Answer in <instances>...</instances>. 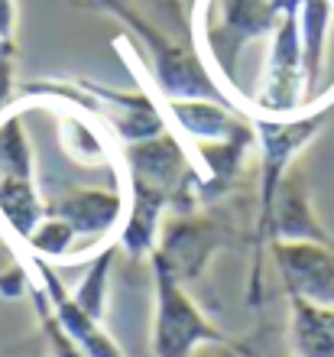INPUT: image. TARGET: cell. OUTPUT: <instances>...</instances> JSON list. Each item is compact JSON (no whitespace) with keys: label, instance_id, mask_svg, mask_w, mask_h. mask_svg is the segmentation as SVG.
I'll use <instances>...</instances> for the list:
<instances>
[{"label":"cell","instance_id":"obj_21","mask_svg":"<svg viewBox=\"0 0 334 357\" xmlns=\"http://www.w3.org/2000/svg\"><path fill=\"white\" fill-rule=\"evenodd\" d=\"M0 39L17 43V0H0Z\"/></svg>","mask_w":334,"mask_h":357},{"label":"cell","instance_id":"obj_13","mask_svg":"<svg viewBox=\"0 0 334 357\" xmlns=\"http://www.w3.org/2000/svg\"><path fill=\"white\" fill-rule=\"evenodd\" d=\"M130 198H127V218H123L121 231H117V250L127 254L130 260H149L159 244V227L169 215V202L162 192L143 185V182H130Z\"/></svg>","mask_w":334,"mask_h":357},{"label":"cell","instance_id":"obj_18","mask_svg":"<svg viewBox=\"0 0 334 357\" xmlns=\"http://www.w3.org/2000/svg\"><path fill=\"white\" fill-rule=\"evenodd\" d=\"M23 244H26L29 257H39L46 264H52V260H75L78 250H82L72 225H66L62 218H52V215L43 218Z\"/></svg>","mask_w":334,"mask_h":357},{"label":"cell","instance_id":"obj_14","mask_svg":"<svg viewBox=\"0 0 334 357\" xmlns=\"http://www.w3.org/2000/svg\"><path fill=\"white\" fill-rule=\"evenodd\" d=\"M59 143L66 156L82 166H104L111 172H121V146H114L111 130L98 117L68 101L59 111Z\"/></svg>","mask_w":334,"mask_h":357},{"label":"cell","instance_id":"obj_19","mask_svg":"<svg viewBox=\"0 0 334 357\" xmlns=\"http://www.w3.org/2000/svg\"><path fill=\"white\" fill-rule=\"evenodd\" d=\"M17 101V43L0 39V117Z\"/></svg>","mask_w":334,"mask_h":357},{"label":"cell","instance_id":"obj_5","mask_svg":"<svg viewBox=\"0 0 334 357\" xmlns=\"http://www.w3.org/2000/svg\"><path fill=\"white\" fill-rule=\"evenodd\" d=\"M0 218L20 241L46 218V198L36 185V160L23 127V107L0 117Z\"/></svg>","mask_w":334,"mask_h":357},{"label":"cell","instance_id":"obj_20","mask_svg":"<svg viewBox=\"0 0 334 357\" xmlns=\"http://www.w3.org/2000/svg\"><path fill=\"white\" fill-rule=\"evenodd\" d=\"M23 292H29V273L23 266H10L7 273H0V296L7 299H20Z\"/></svg>","mask_w":334,"mask_h":357},{"label":"cell","instance_id":"obj_23","mask_svg":"<svg viewBox=\"0 0 334 357\" xmlns=\"http://www.w3.org/2000/svg\"><path fill=\"white\" fill-rule=\"evenodd\" d=\"M195 357H247V354L227 338V341H218V344H204V348H198Z\"/></svg>","mask_w":334,"mask_h":357},{"label":"cell","instance_id":"obj_6","mask_svg":"<svg viewBox=\"0 0 334 357\" xmlns=\"http://www.w3.org/2000/svg\"><path fill=\"white\" fill-rule=\"evenodd\" d=\"M234 244V225L224 211H214V205L192 211V215H166L159 227L156 254L169 264L185 286L202 282L204 270L218 250Z\"/></svg>","mask_w":334,"mask_h":357},{"label":"cell","instance_id":"obj_15","mask_svg":"<svg viewBox=\"0 0 334 357\" xmlns=\"http://www.w3.org/2000/svg\"><path fill=\"white\" fill-rule=\"evenodd\" d=\"M286 344L296 357H334V305L286 296Z\"/></svg>","mask_w":334,"mask_h":357},{"label":"cell","instance_id":"obj_16","mask_svg":"<svg viewBox=\"0 0 334 357\" xmlns=\"http://www.w3.org/2000/svg\"><path fill=\"white\" fill-rule=\"evenodd\" d=\"M107 13L117 17L123 23L127 17H137L149 26L162 29L166 36L182 39L185 43L192 36V23L185 20V7L182 0H111L107 3Z\"/></svg>","mask_w":334,"mask_h":357},{"label":"cell","instance_id":"obj_17","mask_svg":"<svg viewBox=\"0 0 334 357\" xmlns=\"http://www.w3.org/2000/svg\"><path fill=\"white\" fill-rule=\"evenodd\" d=\"M117 254H121V250H117V241H111L107 247H101V250L91 257V266H88V273H84L82 286L72 292V299L98 321H104V309H107V282H111L114 257Z\"/></svg>","mask_w":334,"mask_h":357},{"label":"cell","instance_id":"obj_3","mask_svg":"<svg viewBox=\"0 0 334 357\" xmlns=\"http://www.w3.org/2000/svg\"><path fill=\"white\" fill-rule=\"evenodd\" d=\"M121 176L162 192L169 202V215H192L204 208L202 169L185 137H179L172 127L146 140L121 143Z\"/></svg>","mask_w":334,"mask_h":357},{"label":"cell","instance_id":"obj_24","mask_svg":"<svg viewBox=\"0 0 334 357\" xmlns=\"http://www.w3.org/2000/svg\"><path fill=\"white\" fill-rule=\"evenodd\" d=\"M84 3H91V7H98V10L107 13V3H111V0H84Z\"/></svg>","mask_w":334,"mask_h":357},{"label":"cell","instance_id":"obj_12","mask_svg":"<svg viewBox=\"0 0 334 357\" xmlns=\"http://www.w3.org/2000/svg\"><path fill=\"white\" fill-rule=\"evenodd\" d=\"M334 29V0H302L298 3V36H302V85H305V107H321L331 101L321 88L325 72V46Z\"/></svg>","mask_w":334,"mask_h":357},{"label":"cell","instance_id":"obj_9","mask_svg":"<svg viewBox=\"0 0 334 357\" xmlns=\"http://www.w3.org/2000/svg\"><path fill=\"white\" fill-rule=\"evenodd\" d=\"M266 254L273 257L286 296L334 305V244L318 241H269Z\"/></svg>","mask_w":334,"mask_h":357},{"label":"cell","instance_id":"obj_7","mask_svg":"<svg viewBox=\"0 0 334 357\" xmlns=\"http://www.w3.org/2000/svg\"><path fill=\"white\" fill-rule=\"evenodd\" d=\"M302 3V0H298ZM298 3H289L279 13L269 33V56L263 68V82L250 98V114H298L305 107L302 85V36H298Z\"/></svg>","mask_w":334,"mask_h":357},{"label":"cell","instance_id":"obj_8","mask_svg":"<svg viewBox=\"0 0 334 357\" xmlns=\"http://www.w3.org/2000/svg\"><path fill=\"white\" fill-rule=\"evenodd\" d=\"M46 215L62 218L78 234L88 241V254H98L101 247L117 241L123 218H127V188L123 182L111 185H62L46 198Z\"/></svg>","mask_w":334,"mask_h":357},{"label":"cell","instance_id":"obj_2","mask_svg":"<svg viewBox=\"0 0 334 357\" xmlns=\"http://www.w3.org/2000/svg\"><path fill=\"white\" fill-rule=\"evenodd\" d=\"M20 104L23 101H68L75 107L88 111L91 117L111 130V137L117 143H133V140H146L156 133L169 130V117L146 91H121L111 85H98L91 78H43L33 85H23L17 91Z\"/></svg>","mask_w":334,"mask_h":357},{"label":"cell","instance_id":"obj_10","mask_svg":"<svg viewBox=\"0 0 334 357\" xmlns=\"http://www.w3.org/2000/svg\"><path fill=\"white\" fill-rule=\"evenodd\" d=\"M269 241H318V244H334L325 225L318 221L315 205H312V185L305 172L292 166L282 178L273 208L266 218V247Z\"/></svg>","mask_w":334,"mask_h":357},{"label":"cell","instance_id":"obj_4","mask_svg":"<svg viewBox=\"0 0 334 357\" xmlns=\"http://www.w3.org/2000/svg\"><path fill=\"white\" fill-rule=\"evenodd\" d=\"M153 357H195L198 348L227 341L218 325L202 312L192 292L169 264L153 250Z\"/></svg>","mask_w":334,"mask_h":357},{"label":"cell","instance_id":"obj_11","mask_svg":"<svg viewBox=\"0 0 334 357\" xmlns=\"http://www.w3.org/2000/svg\"><path fill=\"white\" fill-rule=\"evenodd\" d=\"M166 117L179 127V137L188 143H214V140H231L237 133L253 130L250 114L241 111L237 104L227 101H208V98H176V101H162Z\"/></svg>","mask_w":334,"mask_h":357},{"label":"cell","instance_id":"obj_22","mask_svg":"<svg viewBox=\"0 0 334 357\" xmlns=\"http://www.w3.org/2000/svg\"><path fill=\"white\" fill-rule=\"evenodd\" d=\"M234 344H237V341H234ZM237 348H241L247 357H296L292 351H289V344L276 348V344H266V341H257V348H253V344H243V341H241Z\"/></svg>","mask_w":334,"mask_h":357},{"label":"cell","instance_id":"obj_1","mask_svg":"<svg viewBox=\"0 0 334 357\" xmlns=\"http://www.w3.org/2000/svg\"><path fill=\"white\" fill-rule=\"evenodd\" d=\"M298 0H198L192 17V46L237 107L250 114V98L237 88V59L243 46L273 33L279 13Z\"/></svg>","mask_w":334,"mask_h":357}]
</instances>
